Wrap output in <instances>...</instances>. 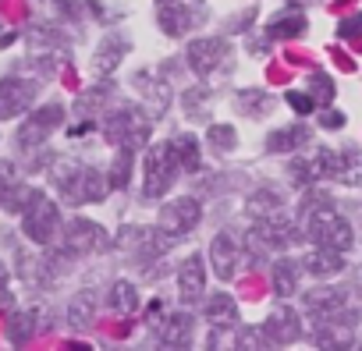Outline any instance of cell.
Instances as JSON below:
<instances>
[{
	"instance_id": "cell-1",
	"label": "cell",
	"mask_w": 362,
	"mask_h": 351,
	"mask_svg": "<svg viewBox=\"0 0 362 351\" xmlns=\"http://www.w3.org/2000/svg\"><path fill=\"white\" fill-rule=\"evenodd\" d=\"M54 185H57V192H61L68 203H75V206H82V203H100V199L107 196V189H110V182H103L100 170H93V167H86V163H71V160H64V163L54 167Z\"/></svg>"
},
{
	"instance_id": "cell-2",
	"label": "cell",
	"mask_w": 362,
	"mask_h": 351,
	"mask_svg": "<svg viewBox=\"0 0 362 351\" xmlns=\"http://www.w3.org/2000/svg\"><path fill=\"white\" fill-rule=\"evenodd\" d=\"M177 153H174V142H156L146 160H142V196L146 199H160L170 192L174 178H177Z\"/></svg>"
},
{
	"instance_id": "cell-3",
	"label": "cell",
	"mask_w": 362,
	"mask_h": 351,
	"mask_svg": "<svg viewBox=\"0 0 362 351\" xmlns=\"http://www.w3.org/2000/svg\"><path fill=\"white\" fill-rule=\"evenodd\" d=\"M305 227H309V238H313L316 245L334 249V252H348L351 242H355L348 220H344L337 210H330V199H327V196L320 199V206L309 203V224H305Z\"/></svg>"
},
{
	"instance_id": "cell-4",
	"label": "cell",
	"mask_w": 362,
	"mask_h": 351,
	"mask_svg": "<svg viewBox=\"0 0 362 351\" xmlns=\"http://www.w3.org/2000/svg\"><path fill=\"white\" fill-rule=\"evenodd\" d=\"M107 138L117 142V145H128V149H142V145L149 142V124H146L142 110L121 107V110L107 121Z\"/></svg>"
},
{
	"instance_id": "cell-5",
	"label": "cell",
	"mask_w": 362,
	"mask_h": 351,
	"mask_svg": "<svg viewBox=\"0 0 362 351\" xmlns=\"http://www.w3.org/2000/svg\"><path fill=\"white\" fill-rule=\"evenodd\" d=\"M170 242L174 238L160 227H121V234H117V245L128 249L135 259H160L170 249Z\"/></svg>"
},
{
	"instance_id": "cell-6",
	"label": "cell",
	"mask_w": 362,
	"mask_h": 351,
	"mask_svg": "<svg viewBox=\"0 0 362 351\" xmlns=\"http://www.w3.org/2000/svg\"><path fill=\"white\" fill-rule=\"evenodd\" d=\"M107 245H110L107 231L100 224H93V220H82V217L71 220L64 227V234H61V252L64 256H86V252H100Z\"/></svg>"
},
{
	"instance_id": "cell-7",
	"label": "cell",
	"mask_w": 362,
	"mask_h": 351,
	"mask_svg": "<svg viewBox=\"0 0 362 351\" xmlns=\"http://www.w3.org/2000/svg\"><path fill=\"white\" fill-rule=\"evenodd\" d=\"M323 178L341 185H362V153L358 149H320Z\"/></svg>"
},
{
	"instance_id": "cell-8",
	"label": "cell",
	"mask_w": 362,
	"mask_h": 351,
	"mask_svg": "<svg viewBox=\"0 0 362 351\" xmlns=\"http://www.w3.org/2000/svg\"><path fill=\"white\" fill-rule=\"evenodd\" d=\"M61 117H64V110H61L57 103H47V107L33 110V114L25 117V124L18 128V145H22V149H36L40 142H47V138L57 131Z\"/></svg>"
},
{
	"instance_id": "cell-9",
	"label": "cell",
	"mask_w": 362,
	"mask_h": 351,
	"mask_svg": "<svg viewBox=\"0 0 362 351\" xmlns=\"http://www.w3.org/2000/svg\"><path fill=\"white\" fill-rule=\"evenodd\" d=\"M203 220V210L192 196H181V199H170L163 210H160V231H167L170 238L177 234H189L196 224Z\"/></svg>"
},
{
	"instance_id": "cell-10",
	"label": "cell",
	"mask_w": 362,
	"mask_h": 351,
	"mask_svg": "<svg viewBox=\"0 0 362 351\" xmlns=\"http://www.w3.org/2000/svg\"><path fill=\"white\" fill-rule=\"evenodd\" d=\"M57 224H61V213H57V206L47 196H40L25 210V238L36 242V245H50L54 234H57Z\"/></svg>"
},
{
	"instance_id": "cell-11",
	"label": "cell",
	"mask_w": 362,
	"mask_h": 351,
	"mask_svg": "<svg viewBox=\"0 0 362 351\" xmlns=\"http://www.w3.org/2000/svg\"><path fill=\"white\" fill-rule=\"evenodd\" d=\"M185 57L196 75H214L224 61H231V47L224 40H192Z\"/></svg>"
},
{
	"instance_id": "cell-12",
	"label": "cell",
	"mask_w": 362,
	"mask_h": 351,
	"mask_svg": "<svg viewBox=\"0 0 362 351\" xmlns=\"http://www.w3.org/2000/svg\"><path fill=\"white\" fill-rule=\"evenodd\" d=\"M33 96H36L33 82H25V78H0V121L25 114L33 107Z\"/></svg>"
},
{
	"instance_id": "cell-13",
	"label": "cell",
	"mask_w": 362,
	"mask_h": 351,
	"mask_svg": "<svg viewBox=\"0 0 362 351\" xmlns=\"http://www.w3.org/2000/svg\"><path fill=\"white\" fill-rule=\"evenodd\" d=\"M206 291V263L203 256H189L177 270V298L185 305H196Z\"/></svg>"
},
{
	"instance_id": "cell-14",
	"label": "cell",
	"mask_w": 362,
	"mask_h": 351,
	"mask_svg": "<svg viewBox=\"0 0 362 351\" xmlns=\"http://www.w3.org/2000/svg\"><path fill=\"white\" fill-rule=\"evenodd\" d=\"M196 18L203 22V8L196 11L192 4H177V0H167V4H160V29H163L167 36H185V32L196 25Z\"/></svg>"
},
{
	"instance_id": "cell-15",
	"label": "cell",
	"mask_w": 362,
	"mask_h": 351,
	"mask_svg": "<svg viewBox=\"0 0 362 351\" xmlns=\"http://www.w3.org/2000/svg\"><path fill=\"white\" fill-rule=\"evenodd\" d=\"M263 333H267L270 344H291V340H298V333H302V326H298V312L288 309V305L274 309L270 319L263 323Z\"/></svg>"
},
{
	"instance_id": "cell-16",
	"label": "cell",
	"mask_w": 362,
	"mask_h": 351,
	"mask_svg": "<svg viewBox=\"0 0 362 351\" xmlns=\"http://www.w3.org/2000/svg\"><path fill=\"white\" fill-rule=\"evenodd\" d=\"M135 85H139L142 103H146V110H149L153 117H160V114L170 107V85H167V78H156V75L139 71V75H135Z\"/></svg>"
},
{
	"instance_id": "cell-17",
	"label": "cell",
	"mask_w": 362,
	"mask_h": 351,
	"mask_svg": "<svg viewBox=\"0 0 362 351\" xmlns=\"http://www.w3.org/2000/svg\"><path fill=\"white\" fill-rule=\"evenodd\" d=\"M210 263H214V273L221 280H231L235 270H238V245L231 234H217L214 245H210Z\"/></svg>"
},
{
	"instance_id": "cell-18",
	"label": "cell",
	"mask_w": 362,
	"mask_h": 351,
	"mask_svg": "<svg viewBox=\"0 0 362 351\" xmlns=\"http://www.w3.org/2000/svg\"><path fill=\"white\" fill-rule=\"evenodd\" d=\"M156 340H160V344H170V347H189V340H192V319H189L185 312L167 316V319L156 326Z\"/></svg>"
},
{
	"instance_id": "cell-19",
	"label": "cell",
	"mask_w": 362,
	"mask_h": 351,
	"mask_svg": "<svg viewBox=\"0 0 362 351\" xmlns=\"http://www.w3.org/2000/svg\"><path fill=\"white\" fill-rule=\"evenodd\" d=\"M29 57L43 68H54L57 64V50H61V36H54L50 29H33L29 32Z\"/></svg>"
},
{
	"instance_id": "cell-20",
	"label": "cell",
	"mask_w": 362,
	"mask_h": 351,
	"mask_svg": "<svg viewBox=\"0 0 362 351\" xmlns=\"http://www.w3.org/2000/svg\"><path fill=\"white\" fill-rule=\"evenodd\" d=\"M348 305V298H344V291H337V287H316V291H309L305 295V309L309 312H316V316H334V312H341Z\"/></svg>"
},
{
	"instance_id": "cell-21",
	"label": "cell",
	"mask_w": 362,
	"mask_h": 351,
	"mask_svg": "<svg viewBox=\"0 0 362 351\" xmlns=\"http://www.w3.org/2000/svg\"><path fill=\"white\" fill-rule=\"evenodd\" d=\"M124 54H128V43H124V40H103V47H100L96 57H93V75H96V78H110V71L121 64Z\"/></svg>"
},
{
	"instance_id": "cell-22",
	"label": "cell",
	"mask_w": 362,
	"mask_h": 351,
	"mask_svg": "<svg viewBox=\"0 0 362 351\" xmlns=\"http://www.w3.org/2000/svg\"><path fill=\"white\" fill-rule=\"evenodd\" d=\"M302 32H305V15L302 11H281L267 25V36L270 40H298Z\"/></svg>"
},
{
	"instance_id": "cell-23",
	"label": "cell",
	"mask_w": 362,
	"mask_h": 351,
	"mask_svg": "<svg viewBox=\"0 0 362 351\" xmlns=\"http://www.w3.org/2000/svg\"><path fill=\"white\" fill-rule=\"evenodd\" d=\"M305 270H309V273H316V277H334V273H341V270H344V259H341V252L316 245V249L305 256Z\"/></svg>"
},
{
	"instance_id": "cell-24",
	"label": "cell",
	"mask_w": 362,
	"mask_h": 351,
	"mask_svg": "<svg viewBox=\"0 0 362 351\" xmlns=\"http://www.w3.org/2000/svg\"><path fill=\"white\" fill-rule=\"evenodd\" d=\"M309 142V128L305 124H291V128H281L267 138V153H295L298 145Z\"/></svg>"
},
{
	"instance_id": "cell-25",
	"label": "cell",
	"mask_w": 362,
	"mask_h": 351,
	"mask_svg": "<svg viewBox=\"0 0 362 351\" xmlns=\"http://www.w3.org/2000/svg\"><path fill=\"white\" fill-rule=\"evenodd\" d=\"M206 319H210L217 330L235 326V323H238V305H235V298H231V295H214V298L206 302Z\"/></svg>"
},
{
	"instance_id": "cell-26",
	"label": "cell",
	"mask_w": 362,
	"mask_h": 351,
	"mask_svg": "<svg viewBox=\"0 0 362 351\" xmlns=\"http://www.w3.org/2000/svg\"><path fill=\"white\" fill-rule=\"evenodd\" d=\"M288 174H291V182H295V185H313V182H320V178H323L320 149H316L313 156H295V160L288 163Z\"/></svg>"
},
{
	"instance_id": "cell-27",
	"label": "cell",
	"mask_w": 362,
	"mask_h": 351,
	"mask_svg": "<svg viewBox=\"0 0 362 351\" xmlns=\"http://www.w3.org/2000/svg\"><path fill=\"white\" fill-rule=\"evenodd\" d=\"M245 206H249V213H252L256 220H263V217H277V213H284V199H281L277 192H270V189H259V192H252Z\"/></svg>"
},
{
	"instance_id": "cell-28",
	"label": "cell",
	"mask_w": 362,
	"mask_h": 351,
	"mask_svg": "<svg viewBox=\"0 0 362 351\" xmlns=\"http://www.w3.org/2000/svg\"><path fill=\"white\" fill-rule=\"evenodd\" d=\"M110 309L114 312H135L139 309V287L132 284V280H117L114 287H110Z\"/></svg>"
},
{
	"instance_id": "cell-29",
	"label": "cell",
	"mask_w": 362,
	"mask_h": 351,
	"mask_svg": "<svg viewBox=\"0 0 362 351\" xmlns=\"http://www.w3.org/2000/svg\"><path fill=\"white\" fill-rule=\"evenodd\" d=\"M295 287H298V266L291 259L274 263V291L281 298H288V295H295Z\"/></svg>"
},
{
	"instance_id": "cell-30",
	"label": "cell",
	"mask_w": 362,
	"mask_h": 351,
	"mask_svg": "<svg viewBox=\"0 0 362 351\" xmlns=\"http://www.w3.org/2000/svg\"><path fill=\"white\" fill-rule=\"evenodd\" d=\"M174 153L181 170H199V138L196 135H177L174 138Z\"/></svg>"
},
{
	"instance_id": "cell-31",
	"label": "cell",
	"mask_w": 362,
	"mask_h": 351,
	"mask_svg": "<svg viewBox=\"0 0 362 351\" xmlns=\"http://www.w3.org/2000/svg\"><path fill=\"white\" fill-rule=\"evenodd\" d=\"M33 319H36V312H15L8 323H4V337L11 340V344H25L29 337H33Z\"/></svg>"
},
{
	"instance_id": "cell-32",
	"label": "cell",
	"mask_w": 362,
	"mask_h": 351,
	"mask_svg": "<svg viewBox=\"0 0 362 351\" xmlns=\"http://www.w3.org/2000/svg\"><path fill=\"white\" fill-rule=\"evenodd\" d=\"M238 110L242 114H270L274 100L263 89H245V93H238Z\"/></svg>"
},
{
	"instance_id": "cell-33",
	"label": "cell",
	"mask_w": 362,
	"mask_h": 351,
	"mask_svg": "<svg viewBox=\"0 0 362 351\" xmlns=\"http://www.w3.org/2000/svg\"><path fill=\"white\" fill-rule=\"evenodd\" d=\"M181 103H185V114L196 121V117H206L210 114V89L203 85H192L185 96H181Z\"/></svg>"
},
{
	"instance_id": "cell-34",
	"label": "cell",
	"mask_w": 362,
	"mask_h": 351,
	"mask_svg": "<svg viewBox=\"0 0 362 351\" xmlns=\"http://www.w3.org/2000/svg\"><path fill=\"white\" fill-rule=\"evenodd\" d=\"M132 153L128 145H117V156H114V167H110V185L114 189H124L128 178H132Z\"/></svg>"
},
{
	"instance_id": "cell-35",
	"label": "cell",
	"mask_w": 362,
	"mask_h": 351,
	"mask_svg": "<svg viewBox=\"0 0 362 351\" xmlns=\"http://www.w3.org/2000/svg\"><path fill=\"white\" fill-rule=\"evenodd\" d=\"M210 145H217L221 153H228V149H235L238 145V131L231 128V124H210Z\"/></svg>"
},
{
	"instance_id": "cell-36",
	"label": "cell",
	"mask_w": 362,
	"mask_h": 351,
	"mask_svg": "<svg viewBox=\"0 0 362 351\" xmlns=\"http://www.w3.org/2000/svg\"><path fill=\"white\" fill-rule=\"evenodd\" d=\"M309 89H313V100H316V103H330V100H334V82H330L323 71H313V75H309Z\"/></svg>"
},
{
	"instance_id": "cell-37",
	"label": "cell",
	"mask_w": 362,
	"mask_h": 351,
	"mask_svg": "<svg viewBox=\"0 0 362 351\" xmlns=\"http://www.w3.org/2000/svg\"><path fill=\"white\" fill-rule=\"evenodd\" d=\"M68 323L78 326V330L89 326V323H93V302H89V298H75V302H71V312H68Z\"/></svg>"
},
{
	"instance_id": "cell-38",
	"label": "cell",
	"mask_w": 362,
	"mask_h": 351,
	"mask_svg": "<svg viewBox=\"0 0 362 351\" xmlns=\"http://www.w3.org/2000/svg\"><path fill=\"white\" fill-rule=\"evenodd\" d=\"M337 36L348 40V43H351V40H362V11L351 15V18H344V22L337 25Z\"/></svg>"
},
{
	"instance_id": "cell-39",
	"label": "cell",
	"mask_w": 362,
	"mask_h": 351,
	"mask_svg": "<svg viewBox=\"0 0 362 351\" xmlns=\"http://www.w3.org/2000/svg\"><path fill=\"white\" fill-rule=\"evenodd\" d=\"M18 185V174H15V163H0V199H4L11 189Z\"/></svg>"
},
{
	"instance_id": "cell-40",
	"label": "cell",
	"mask_w": 362,
	"mask_h": 351,
	"mask_svg": "<svg viewBox=\"0 0 362 351\" xmlns=\"http://www.w3.org/2000/svg\"><path fill=\"white\" fill-rule=\"evenodd\" d=\"M284 100L291 103V110H295V114H313V107H316V100H313V96H305V93H288Z\"/></svg>"
},
{
	"instance_id": "cell-41",
	"label": "cell",
	"mask_w": 362,
	"mask_h": 351,
	"mask_svg": "<svg viewBox=\"0 0 362 351\" xmlns=\"http://www.w3.org/2000/svg\"><path fill=\"white\" fill-rule=\"evenodd\" d=\"M320 124H323V128H330V131H337V128H344V114H341V110H323Z\"/></svg>"
},
{
	"instance_id": "cell-42",
	"label": "cell",
	"mask_w": 362,
	"mask_h": 351,
	"mask_svg": "<svg viewBox=\"0 0 362 351\" xmlns=\"http://www.w3.org/2000/svg\"><path fill=\"white\" fill-rule=\"evenodd\" d=\"M267 47H270V43H267L263 36H249V54H267Z\"/></svg>"
},
{
	"instance_id": "cell-43",
	"label": "cell",
	"mask_w": 362,
	"mask_h": 351,
	"mask_svg": "<svg viewBox=\"0 0 362 351\" xmlns=\"http://www.w3.org/2000/svg\"><path fill=\"white\" fill-rule=\"evenodd\" d=\"M330 54H334V61L341 64V71H355V61H351L348 54H341V50H330Z\"/></svg>"
},
{
	"instance_id": "cell-44",
	"label": "cell",
	"mask_w": 362,
	"mask_h": 351,
	"mask_svg": "<svg viewBox=\"0 0 362 351\" xmlns=\"http://www.w3.org/2000/svg\"><path fill=\"white\" fill-rule=\"evenodd\" d=\"M54 4H61V8H64V15H75V8H78L75 0H54Z\"/></svg>"
},
{
	"instance_id": "cell-45",
	"label": "cell",
	"mask_w": 362,
	"mask_h": 351,
	"mask_svg": "<svg viewBox=\"0 0 362 351\" xmlns=\"http://www.w3.org/2000/svg\"><path fill=\"white\" fill-rule=\"evenodd\" d=\"M15 43V32H4V36H0V47H11Z\"/></svg>"
},
{
	"instance_id": "cell-46",
	"label": "cell",
	"mask_w": 362,
	"mask_h": 351,
	"mask_svg": "<svg viewBox=\"0 0 362 351\" xmlns=\"http://www.w3.org/2000/svg\"><path fill=\"white\" fill-rule=\"evenodd\" d=\"M4 284H8V266L0 263V287H4Z\"/></svg>"
},
{
	"instance_id": "cell-47",
	"label": "cell",
	"mask_w": 362,
	"mask_h": 351,
	"mask_svg": "<svg viewBox=\"0 0 362 351\" xmlns=\"http://www.w3.org/2000/svg\"><path fill=\"white\" fill-rule=\"evenodd\" d=\"M156 4H167V0H156Z\"/></svg>"
}]
</instances>
